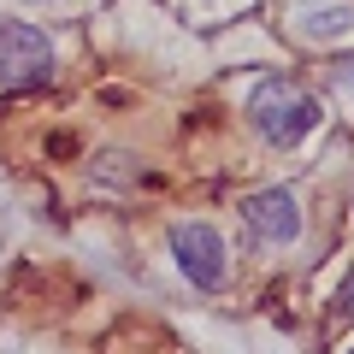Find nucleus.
Segmentation results:
<instances>
[{"instance_id":"obj_4","label":"nucleus","mask_w":354,"mask_h":354,"mask_svg":"<svg viewBox=\"0 0 354 354\" xmlns=\"http://www.w3.org/2000/svg\"><path fill=\"white\" fill-rule=\"evenodd\" d=\"M236 213H242V225H248V236L266 242V248H290V242L301 236V201H295V189H283V183L254 189Z\"/></svg>"},{"instance_id":"obj_3","label":"nucleus","mask_w":354,"mask_h":354,"mask_svg":"<svg viewBox=\"0 0 354 354\" xmlns=\"http://www.w3.org/2000/svg\"><path fill=\"white\" fill-rule=\"evenodd\" d=\"M171 260H177V272H183L189 290L213 295V290L230 283V248H225V236H218L213 225H201V218L171 225Z\"/></svg>"},{"instance_id":"obj_6","label":"nucleus","mask_w":354,"mask_h":354,"mask_svg":"<svg viewBox=\"0 0 354 354\" xmlns=\"http://www.w3.org/2000/svg\"><path fill=\"white\" fill-rule=\"evenodd\" d=\"M130 165H136L130 153H106V160L95 165V177H101V183H136L142 171H130Z\"/></svg>"},{"instance_id":"obj_1","label":"nucleus","mask_w":354,"mask_h":354,"mask_svg":"<svg viewBox=\"0 0 354 354\" xmlns=\"http://www.w3.org/2000/svg\"><path fill=\"white\" fill-rule=\"evenodd\" d=\"M248 124H254L260 142H272V148L290 153L325 124V106H319V95H307L295 77H266L248 95Z\"/></svg>"},{"instance_id":"obj_8","label":"nucleus","mask_w":354,"mask_h":354,"mask_svg":"<svg viewBox=\"0 0 354 354\" xmlns=\"http://www.w3.org/2000/svg\"><path fill=\"white\" fill-rule=\"evenodd\" d=\"M348 83H354V65H348Z\"/></svg>"},{"instance_id":"obj_9","label":"nucleus","mask_w":354,"mask_h":354,"mask_svg":"<svg viewBox=\"0 0 354 354\" xmlns=\"http://www.w3.org/2000/svg\"><path fill=\"white\" fill-rule=\"evenodd\" d=\"M348 354H354V348H348Z\"/></svg>"},{"instance_id":"obj_2","label":"nucleus","mask_w":354,"mask_h":354,"mask_svg":"<svg viewBox=\"0 0 354 354\" xmlns=\"http://www.w3.org/2000/svg\"><path fill=\"white\" fill-rule=\"evenodd\" d=\"M53 83V41L30 18H0V95H36Z\"/></svg>"},{"instance_id":"obj_5","label":"nucleus","mask_w":354,"mask_h":354,"mask_svg":"<svg viewBox=\"0 0 354 354\" xmlns=\"http://www.w3.org/2000/svg\"><path fill=\"white\" fill-rule=\"evenodd\" d=\"M290 18H295V36H307V41L354 36V0H295Z\"/></svg>"},{"instance_id":"obj_7","label":"nucleus","mask_w":354,"mask_h":354,"mask_svg":"<svg viewBox=\"0 0 354 354\" xmlns=\"http://www.w3.org/2000/svg\"><path fill=\"white\" fill-rule=\"evenodd\" d=\"M348 313H354V290H348Z\"/></svg>"}]
</instances>
